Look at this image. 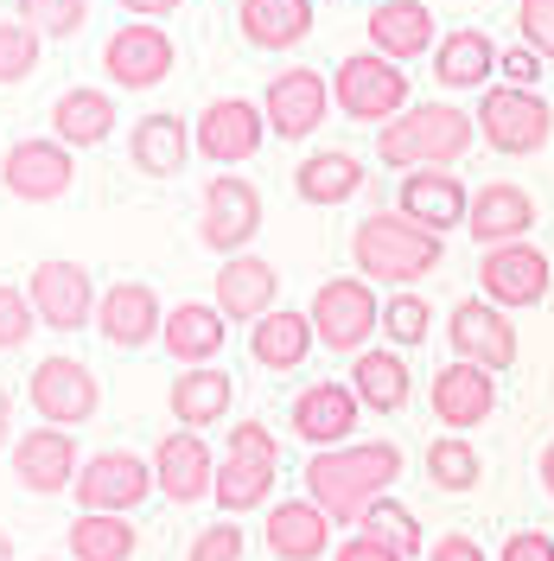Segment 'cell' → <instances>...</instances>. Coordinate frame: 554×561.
I'll list each match as a JSON object with an SVG mask.
<instances>
[{"instance_id": "cell-48", "label": "cell", "mask_w": 554, "mask_h": 561, "mask_svg": "<svg viewBox=\"0 0 554 561\" xmlns=\"http://www.w3.org/2000/svg\"><path fill=\"white\" fill-rule=\"evenodd\" d=\"M427 561H490V556L472 542V536H440V542L427 549Z\"/></svg>"}, {"instance_id": "cell-56", "label": "cell", "mask_w": 554, "mask_h": 561, "mask_svg": "<svg viewBox=\"0 0 554 561\" xmlns=\"http://www.w3.org/2000/svg\"><path fill=\"white\" fill-rule=\"evenodd\" d=\"M377 7H382V0H377Z\"/></svg>"}, {"instance_id": "cell-6", "label": "cell", "mask_w": 554, "mask_h": 561, "mask_svg": "<svg viewBox=\"0 0 554 561\" xmlns=\"http://www.w3.org/2000/svg\"><path fill=\"white\" fill-rule=\"evenodd\" d=\"M472 122H478V140L497 147V153H510V160L542 153L554 135V108L542 103V90H510V83H490L485 96H478Z\"/></svg>"}, {"instance_id": "cell-11", "label": "cell", "mask_w": 554, "mask_h": 561, "mask_svg": "<svg viewBox=\"0 0 554 561\" xmlns=\"http://www.w3.org/2000/svg\"><path fill=\"white\" fill-rule=\"evenodd\" d=\"M70 491H77V504H83L90 517H128L140 497L153 491V459H140V454H90Z\"/></svg>"}, {"instance_id": "cell-8", "label": "cell", "mask_w": 554, "mask_h": 561, "mask_svg": "<svg viewBox=\"0 0 554 561\" xmlns=\"http://www.w3.org/2000/svg\"><path fill=\"white\" fill-rule=\"evenodd\" d=\"M255 230H262V192L243 173H217L198 205V243L210 255H243Z\"/></svg>"}, {"instance_id": "cell-20", "label": "cell", "mask_w": 554, "mask_h": 561, "mask_svg": "<svg viewBox=\"0 0 554 561\" xmlns=\"http://www.w3.org/2000/svg\"><path fill=\"white\" fill-rule=\"evenodd\" d=\"M395 210L420 224V230H434V237H447L465 224V210H472V192H465V179L447 173V167H427V173H402V192H395Z\"/></svg>"}, {"instance_id": "cell-28", "label": "cell", "mask_w": 554, "mask_h": 561, "mask_svg": "<svg viewBox=\"0 0 554 561\" xmlns=\"http://www.w3.org/2000/svg\"><path fill=\"white\" fill-rule=\"evenodd\" d=\"M332 549V517L312 497H287L268 511V556L275 561H319Z\"/></svg>"}, {"instance_id": "cell-43", "label": "cell", "mask_w": 554, "mask_h": 561, "mask_svg": "<svg viewBox=\"0 0 554 561\" xmlns=\"http://www.w3.org/2000/svg\"><path fill=\"white\" fill-rule=\"evenodd\" d=\"M33 332H38L33 300H26L20 287H7V280H0V351H20Z\"/></svg>"}, {"instance_id": "cell-49", "label": "cell", "mask_w": 554, "mask_h": 561, "mask_svg": "<svg viewBox=\"0 0 554 561\" xmlns=\"http://www.w3.org/2000/svg\"><path fill=\"white\" fill-rule=\"evenodd\" d=\"M332 561H402V556H395V549H382V542H370V536H350V542L332 549Z\"/></svg>"}, {"instance_id": "cell-44", "label": "cell", "mask_w": 554, "mask_h": 561, "mask_svg": "<svg viewBox=\"0 0 554 561\" xmlns=\"http://www.w3.org/2000/svg\"><path fill=\"white\" fill-rule=\"evenodd\" d=\"M517 33H522V45H529L542 65H554V0H522Z\"/></svg>"}, {"instance_id": "cell-7", "label": "cell", "mask_w": 554, "mask_h": 561, "mask_svg": "<svg viewBox=\"0 0 554 561\" xmlns=\"http://www.w3.org/2000/svg\"><path fill=\"white\" fill-rule=\"evenodd\" d=\"M332 103L345 108L350 122H395L408 108V70L382 51H350L345 65L332 70Z\"/></svg>"}, {"instance_id": "cell-38", "label": "cell", "mask_w": 554, "mask_h": 561, "mask_svg": "<svg viewBox=\"0 0 554 561\" xmlns=\"http://www.w3.org/2000/svg\"><path fill=\"white\" fill-rule=\"evenodd\" d=\"M357 536H370V542H382V549H395L402 561L420 556V524L408 504H395V497H377L363 517H357Z\"/></svg>"}, {"instance_id": "cell-3", "label": "cell", "mask_w": 554, "mask_h": 561, "mask_svg": "<svg viewBox=\"0 0 554 561\" xmlns=\"http://www.w3.org/2000/svg\"><path fill=\"white\" fill-rule=\"evenodd\" d=\"M350 262H357V275L408 287V280L434 275V268L447 262V237L408 224L402 210H370V217L350 230Z\"/></svg>"}, {"instance_id": "cell-42", "label": "cell", "mask_w": 554, "mask_h": 561, "mask_svg": "<svg viewBox=\"0 0 554 561\" xmlns=\"http://www.w3.org/2000/svg\"><path fill=\"white\" fill-rule=\"evenodd\" d=\"M38 70V33L26 20H0V83H26Z\"/></svg>"}, {"instance_id": "cell-14", "label": "cell", "mask_w": 554, "mask_h": 561, "mask_svg": "<svg viewBox=\"0 0 554 561\" xmlns=\"http://www.w3.org/2000/svg\"><path fill=\"white\" fill-rule=\"evenodd\" d=\"M77 167H70V147L51 135H33V140H13V153L0 160V185L20 198V205H51L65 198Z\"/></svg>"}, {"instance_id": "cell-2", "label": "cell", "mask_w": 554, "mask_h": 561, "mask_svg": "<svg viewBox=\"0 0 554 561\" xmlns=\"http://www.w3.org/2000/svg\"><path fill=\"white\" fill-rule=\"evenodd\" d=\"M478 122L452 103H408L389 128H377V160L395 173H427V167H459L472 153Z\"/></svg>"}, {"instance_id": "cell-18", "label": "cell", "mask_w": 554, "mask_h": 561, "mask_svg": "<svg viewBox=\"0 0 554 561\" xmlns=\"http://www.w3.org/2000/svg\"><path fill=\"white\" fill-rule=\"evenodd\" d=\"M173 58H178L173 38H166V26H153V20H128V26L103 45V65L122 90H153V83H166Z\"/></svg>"}, {"instance_id": "cell-33", "label": "cell", "mask_w": 554, "mask_h": 561, "mask_svg": "<svg viewBox=\"0 0 554 561\" xmlns=\"http://www.w3.org/2000/svg\"><path fill=\"white\" fill-rule=\"evenodd\" d=\"M408 364H402V351H389V345H370V351H357L350 357V396L370 409V415H395L402 402H408Z\"/></svg>"}, {"instance_id": "cell-13", "label": "cell", "mask_w": 554, "mask_h": 561, "mask_svg": "<svg viewBox=\"0 0 554 561\" xmlns=\"http://www.w3.org/2000/svg\"><path fill=\"white\" fill-rule=\"evenodd\" d=\"M262 135H268V115H262V103H249V96H217V103L198 115L192 147L205 153L210 167H243V160H255Z\"/></svg>"}, {"instance_id": "cell-52", "label": "cell", "mask_w": 554, "mask_h": 561, "mask_svg": "<svg viewBox=\"0 0 554 561\" xmlns=\"http://www.w3.org/2000/svg\"><path fill=\"white\" fill-rule=\"evenodd\" d=\"M542 485H549V497H554V440L542 447Z\"/></svg>"}, {"instance_id": "cell-27", "label": "cell", "mask_w": 554, "mask_h": 561, "mask_svg": "<svg viewBox=\"0 0 554 561\" xmlns=\"http://www.w3.org/2000/svg\"><path fill=\"white\" fill-rule=\"evenodd\" d=\"M236 402V383L223 377V364H198V370H178L173 389H166V409L185 434H198V427H217L223 409Z\"/></svg>"}, {"instance_id": "cell-17", "label": "cell", "mask_w": 554, "mask_h": 561, "mask_svg": "<svg viewBox=\"0 0 554 561\" xmlns=\"http://www.w3.org/2000/svg\"><path fill=\"white\" fill-rule=\"evenodd\" d=\"M357 415H363V402L350 396V383H312L293 396V434L307 440L312 454H332V447H350V434H357Z\"/></svg>"}, {"instance_id": "cell-26", "label": "cell", "mask_w": 554, "mask_h": 561, "mask_svg": "<svg viewBox=\"0 0 554 561\" xmlns=\"http://www.w3.org/2000/svg\"><path fill=\"white\" fill-rule=\"evenodd\" d=\"M434 45H440V26H434L427 0H382L370 13V51L395 58V65H408L420 51H434Z\"/></svg>"}, {"instance_id": "cell-31", "label": "cell", "mask_w": 554, "mask_h": 561, "mask_svg": "<svg viewBox=\"0 0 554 561\" xmlns=\"http://www.w3.org/2000/svg\"><path fill=\"white\" fill-rule=\"evenodd\" d=\"M434 77H440L447 90H478V96H485L490 77H497V45H490V33H478V26L447 33L434 45Z\"/></svg>"}, {"instance_id": "cell-21", "label": "cell", "mask_w": 554, "mask_h": 561, "mask_svg": "<svg viewBox=\"0 0 554 561\" xmlns=\"http://www.w3.org/2000/svg\"><path fill=\"white\" fill-rule=\"evenodd\" d=\"M465 230H472L485 249L529 243V230H535V198H529L522 185H510V179H490V185H478V192H472Z\"/></svg>"}, {"instance_id": "cell-1", "label": "cell", "mask_w": 554, "mask_h": 561, "mask_svg": "<svg viewBox=\"0 0 554 561\" xmlns=\"http://www.w3.org/2000/svg\"><path fill=\"white\" fill-rule=\"evenodd\" d=\"M300 479H307V497L332 524H357L402 479V447L395 440H350V447H332V454H312Z\"/></svg>"}, {"instance_id": "cell-41", "label": "cell", "mask_w": 554, "mask_h": 561, "mask_svg": "<svg viewBox=\"0 0 554 561\" xmlns=\"http://www.w3.org/2000/svg\"><path fill=\"white\" fill-rule=\"evenodd\" d=\"M20 20L38 38H77L90 20V0H20Z\"/></svg>"}, {"instance_id": "cell-25", "label": "cell", "mask_w": 554, "mask_h": 561, "mask_svg": "<svg viewBox=\"0 0 554 561\" xmlns=\"http://www.w3.org/2000/svg\"><path fill=\"white\" fill-rule=\"evenodd\" d=\"M280 300V268L262 255H230L217 268V313L223 319H268Z\"/></svg>"}, {"instance_id": "cell-50", "label": "cell", "mask_w": 554, "mask_h": 561, "mask_svg": "<svg viewBox=\"0 0 554 561\" xmlns=\"http://www.w3.org/2000/svg\"><path fill=\"white\" fill-rule=\"evenodd\" d=\"M122 7H128L135 20H166L173 7H185V0H122Z\"/></svg>"}, {"instance_id": "cell-45", "label": "cell", "mask_w": 554, "mask_h": 561, "mask_svg": "<svg viewBox=\"0 0 554 561\" xmlns=\"http://www.w3.org/2000/svg\"><path fill=\"white\" fill-rule=\"evenodd\" d=\"M185 561H243V524H210L192 536V549H185Z\"/></svg>"}, {"instance_id": "cell-46", "label": "cell", "mask_w": 554, "mask_h": 561, "mask_svg": "<svg viewBox=\"0 0 554 561\" xmlns=\"http://www.w3.org/2000/svg\"><path fill=\"white\" fill-rule=\"evenodd\" d=\"M542 58H535V51H529V45H504V51H497V77H504V83H510V90H535V83H542Z\"/></svg>"}, {"instance_id": "cell-30", "label": "cell", "mask_w": 554, "mask_h": 561, "mask_svg": "<svg viewBox=\"0 0 554 561\" xmlns=\"http://www.w3.org/2000/svg\"><path fill=\"white\" fill-rule=\"evenodd\" d=\"M128 160H135V173H147V179L185 173V160H192V128H185L178 115H140L135 128H128Z\"/></svg>"}, {"instance_id": "cell-10", "label": "cell", "mask_w": 554, "mask_h": 561, "mask_svg": "<svg viewBox=\"0 0 554 561\" xmlns=\"http://www.w3.org/2000/svg\"><path fill=\"white\" fill-rule=\"evenodd\" d=\"M26 300H33L38 325H51V332H83V325H96V280L83 262H38L33 268V287H26Z\"/></svg>"}, {"instance_id": "cell-47", "label": "cell", "mask_w": 554, "mask_h": 561, "mask_svg": "<svg viewBox=\"0 0 554 561\" xmlns=\"http://www.w3.org/2000/svg\"><path fill=\"white\" fill-rule=\"evenodd\" d=\"M497 561H554V536H542V529H517Z\"/></svg>"}, {"instance_id": "cell-23", "label": "cell", "mask_w": 554, "mask_h": 561, "mask_svg": "<svg viewBox=\"0 0 554 561\" xmlns=\"http://www.w3.org/2000/svg\"><path fill=\"white\" fill-rule=\"evenodd\" d=\"M153 485L166 491L173 504H198L210 485H217V466H210V447L205 434H160V447H153Z\"/></svg>"}, {"instance_id": "cell-22", "label": "cell", "mask_w": 554, "mask_h": 561, "mask_svg": "<svg viewBox=\"0 0 554 561\" xmlns=\"http://www.w3.org/2000/svg\"><path fill=\"white\" fill-rule=\"evenodd\" d=\"M160 325H166V313H160V294H153L147 280H115L103 300H96V332L122 351L153 345Z\"/></svg>"}, {"instance_id": "cell-29", "label": "cell", "mask_w": 554, "mask_h": 561, "mask_svg": "<svg viewBox=\"0 0 554 561\" xmlns=\"http://www.w3.org/2000/svg\"><path fill=\"white\" fill-rule=\"evenodd\" d=\"M363 179L370 173H363L357 153H345V147H319V153H307V160L293 167V192H300L307 205L332 210V205H345V198H357Z\"/></svg>"}, {"instance_id": "cell-4", "label": "cell", "mask_w": 554, "mask_h": 561, "mask_svg": "<svg viewBox=\"0 0 554 561\" xmlns=\"http://www.w3.org/2000/svg\"><path fill=\"white\" fill-rule=\"evenodd\" d=\"M275 466H280V440L262 427V421H236L230 440H223V459H217V504L230 517H243L255 504H268V485H275Z\"/></svg>"}, {"instance_id": "cell-35", "label": "cell", "mask_w": 554, "mask_h": 561, "mask_svg": "<svg viewBox=\"0 0 554 561\" xmlns=\"http://www.w3.org/2000/svg\"><path fill=\"white\" fill-rule=\"evenodd\" d=\"M115 135V103H108V90H90V83H77L65 90L58 103H51V140H65V147H96V140Z\"/></svg>"}, {"instance_id": "cell-24", "label": "cell", "mask_w": 554, "mask_h": 561, "mask_svg": "<svg viewBox=\"0 0 554 561\" xmlns=\"http://www.w3.org/2000/svg\"><path fill=\"white\" fill-rule=\"evenodd\" d=\"M427 402H434L440 427H478V421H490V409H497V377L478 370V364H459V357H452L447 370L434 377Z\"/></svg>"}, {"instance_id": "cell-55", "label": "cell", "mask_w": 554, "mask_h": 561, "mask_svg": "<svg viewBox=\"0 0 554 561\" xmlns=\"http://www.w3.org/2000/svg\"><path fill=\"white\" fill-rule=\"evenodd\" d=\"M325 7H332V0H325Z\"/></svg>"}, {"instance_id": "cell-54", "label": "cell", "mask_w": 554, "mask_h": 561, "mask_svg": "<svg viewBox=\"0 0 554 561\" xmlns=\"http://www.w3.org/2000/svg\"><path fill=\"white\" fill-rule=\"evenodd\" d=\"M38 561H51V556H38Z\"/></svg>"}, {"instance_id": "cell-51", "label": "cell", "mask_w": 554, "mask_h": 561, "mask_svg": "<svg viewBox=\"0 0 554 561\" xmlns=\"http://www.w3.org/2000/svg\"><path fill=\"white\" fill-rule=\"evenodd\" d=\"M7 434H13V396L0 389V447H7Z\"/></svg>"}, {"instance_id": "cell-39", "label": "cell", "mask_w": 554, "mask_h": 561, "mask_svg": "<svg viewBox=\"0 0 554 561\" xmlns=\"http://www.w3.org/2000/svg\"><path fill=\"white\" fill-rule=\"evenodd\" d=\"M427 479L440 491H472L485 479V459H478V447H472L465 434H440V440L427 447Z\"/></svg>"}, {"instance_id": "cell-32", "label": "cell", "mask_w": 554, "mask_h": 561, "mask_svg": "<svg viewBox=\"0 0 554 561\" xmlns=\"http://www.w3.org/2000/svg\"><path fill=\"white\" fill-rule=\"evenodd\" d=\"M223 313L217 307H205V300H178L173 313H166V325H160V339H166V357L173 364H185V370H198V364H210L217 351H223Z\"/></svg>"}, {"instance_id": "cell-53", "label": "cell", "mask_w": 554, "mask_h": 561, "mask_svg": "<svg viewBox=\"0 0 554 561\" xmlns=\"http://www.w3.org/2000/svg\"><path fill=\"white\" fill-rule=\"evenodd\" d=\"M0 561H13V542H7V529H0Z\"/></svg>"}, {"instance_id": "cell-19", "label": "cell", "mask_w": 554, "mask_h": 561, "mask_svg": "<svg viewBox=\"0 0 554 561\" xmlns=\"http://www.w3.org/2000/svg\"><path fill=\"white\" fill-rule=\"evenodd\" d=\"M13 472H20V485H26V491L58 497L65 485H77L83 454H77L70 427H26V434L13 440Z\"/></svg>"}, {"instance_id": "cell-36", "label": "cell", "mask_w": 554, "mask_h": 561, "mask_svg": "<svg viewBox=\"0 0 554 561\" xmlns=\"http://www.w3.org/2000/svg\"><path fill=\"white\" fill-rule=\"evenodd\" d=\"M307 351H312V319L293 313V307H275L268 319H255V332H249V357L262 370H300Z\"/></svg>"}, {"instance_id": "cell-37", "label": "cell", "mask_w": 554, "mask_h": 561, "mask_svg": "<svg viewBox=\"0 0 554 561\" xmlns=\"http://www.w3.org/2000/svg\"><path fill=\"white\" fill-rule=\"evenodd\" d=\"M65 542H70V561H128L135 556V524L128 517H77V524L65 529Z\"/></svg>"}, {"instance_id": "cell-5", "label": "cell", "mask_w": 554, "mask_h": 561, "mask_svg": "<svg viewBox=\"0 0 554 561\" xmlns=\"http://www.w3.org/2000/svg\"><path fill=\"white\" fill-rule=\"evenodd\" d=\"M312 339L325 351H370V332H382V300L370 294V280L363 275H332L319 280V294H312Z\"/></svg>"}, {"instance_id": "cell-16", "label": "cell", "mask_w": 554, "mask_h": 561, "mask_svg": "<svg viewBox=\"0 0 554 561\" xmlns=\"http://www.w3.org/2000/svg\"><path fill=\"white\" fill-rule=\"evenodd\" d=\"M262 115H268V128H275L280 140H307L325 115H332V83L319 77V70L293 65V70H275L268 77V103H262Z\"/></svg>"}, {"instance_id": "cell-9", "label": "cell", "mask_w": 554, "mask_h": 561, "mask_svg": "<svg viewBox=\"0 0 554 561\" xmlns=\"http://www.w3.org/2000/svg\"><path fill=\"white\" fill-rule=\"evenodd\" d=\"M549 255L535 243H504V249H485V262H478V300H490L497 313H522V307H542L549 300Z\"/></svg>"}, {"instance_id": "cell-15", "label": "cell", "mask_w": 554, "mask_h": 561, "mask_svg": "<svg viewBox=\"0 0 554 561\" xmlns=\"http://www.w3.org/2000/svg\"><path fill=\"white\" fill-rule=\"evenodd\" d=\"M447 339H452L459 364H478L490 377H504L517 364V325H510V313H497L490 300H459L447 319Z\"/></svg>"}, {"instance_id": "cell-34", "label": "cell", "mask_w": 554, "mask_h": 561, "mask_svg": "<svg viewBox=\"0 0 554 561\" xmlns=\"http://www.w3.org/2000/svg\"><path fill=\"white\" fill-rule=\"evenodd\" d=\"M236 20L255 51H293L312 33V0H236Z\"/></svg>"}, {"instance_id": "cell-12", "label": "cell", "mask_w": 554, "mask_h": 561, "mask_svg": "<svg viewBox=\"0 0 554 561\" xmlns=\"http://www.w3.org/2000/svg\"><path fill=\"white\" fill-rule=\"evenodd\" d=\"M26 389H33V409L45 415V427H83L96 415V402H103L96 370L77 364V357H38Z\"/></svg>"}, {"instance_id": "cell-40", "label": "cell", "mask_w": 554, "mask_h": 561, "mask_svg": "<svg viewBox=\"0 0 554 561\" xmlns=\"http://www.w3.org/2000/svg\"><path fill=\"white\" fill-rule=\"evenodd\" d=\"M427 325H434V307L420 300V294H389L382 300V339H389V351H415L420 339H427Z\"/></svg>"}]
</instances>
